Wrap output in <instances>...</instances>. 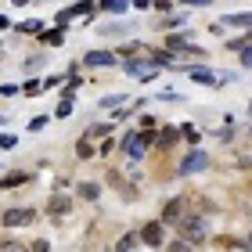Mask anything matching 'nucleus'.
Listing matches in <instances>:
<instances>
[{
	"mask_svg": "<svg viewBox=\"0 0 252 252\" xmlns=\"http://www.w3.org/2000/svg\"><path fill=\"white\" fill-rule=\"evenodd\" d=\"M180 234H184L191 245H202L205 242V220L202 216H191V220L184 216V220H180Z\"/></svg>",
	"mask_w": 252,
	"mask_h": 252,
	"instance_id": "nucleus-1",
	"label": "nucleus"
},
{
	"mask_svg": "<svg viewBox=\"0 0 252 252\" xmlns=\"http://www.w3.org/2000/svg\"><path fill=\"white\" fill-rule=\"evenodd\" d=\"M188 76L194 79V83H209V87H216V83H227V72H213V68H198V65H191L188 68Z\"/></svg>",
	"mask_w": 252,
	"mask_h": 252,
	"instance_id": "nucleus-2",
	"label": "nucleus"
},
{
	"mask_svg": "<svg viewBox=\"0 0 252 252\" xmlns=\"http://www.w3.org/2000/svg\"><path fill=\"white\" fill-rule=\"evenodd\" d=\"M209 166H213V158L194 148V152L184 158V162H180V173H202V169H209Z\"/></svg>",
	"mask_w": 252,
	"mask_h": 252,
	"instance_id": "nucleus-3",
	"label": "nucleus"
},
{
	"mask_svg": "<svg viewBox=\"0 0 252 252\" xmlns=\"http://www.w3.org/2000/svg\"><path fill=\"white\" fill-rule=\"evenodd\" d=\"M94 11V0H79V4H72V7H62L58 11V26H68L72 18H83V15H90Z\"/></svg>",
	"mask_w": 252,
	"mask_h": 252,
	"instance_id": "nucleus-4",
	"label": "nucleus"
},
{
	"mask_svg": "<svg viewBox=\"0 0 252 252\" xmlns=\"http://www.w3.org/2000/svg\"><path fill=\"white\" fill-rule=\"evenodd\" d=\"M36 220V209H7L4 213V227H26Z\"/></svg>",
	"mask_w": 252,
	"mask_h": 252,
	"instance_id": "nucleus-5",
	"label": "nucleus"
},
{
	"mask_svg": "<svg viewBox=\"0 0 252 252\" xmlns=\"http://www.w3.org/2000/svg\"><path fill=\"white\" fill-rule=\"evenodd\" d=\"M184 216H188L184 198H169V202H166V209H162V220H166V223H180Z\"/></svg>",
	"mask_w": 252,
	"mask_h": 252,
	"instance_id": "nucleus-6",
	"label": "nucleus"
},
{
	"mask_svg": "<svg viewBox=\"0 0 252 252\" xmlns=\"http://www.w3.org/2000/svg\"><path fill=\"white\" fill-rule=\"evenodd\" d=\"M166 43H169V51H184V54H194V58H202V47H194V43L188 40V32H184V36H169Z\"/></svg>",
	"mask_w": 252,
	"mask_h": 252,
	"instance_id": "nucleus-7",
	"label": "nucleus"
},
{
	"mask_svg": "<svg viewBox=\"0 0 252 252\" xmlns=\"http://www.w3.org/2000/svg\"><path fill=\"white\" fill-rule=\"evenodd\" d=\"M141 242H144V245H162V223H158V220L144 223V231H141Z\"/></svg>",
	"mask_w": 252,
	"mask_h": 252,
	"instance_id": "nucleus-8",
	"label": "nucleus"
},
{
	"mask_svg": "<svg viewBox=\"0 0 252 252\" xmlns=\"http://www.w3.org/2000/svg\"><path fill=\"white\" fill-rule=\"evenodd\" d=\"M83 65H94V68H105V65H116V54H108V51H90Z\"/></svg>",
	"mask_w": 252,
	"mask_h": 252,
	"instance_id": "nucleus-9",
	"label": "nucleus"
},
{
	"mask_svg": "<svg viewBox=\"0 0 252 252\" xmlns=\"http://www.w3.org/2000/svg\"><path fill=\"white\" fill-rule=\"evenodd\" d=\"M40 40L47 43V47H62L65 43V29H47V32H40Z\"/></svg>",
	"mask_w": 252,
	"mask_h": 252,
	"instance_id": "nucleus-10",
	"label": "nucleus"
},
{
	"mask_svg": "<svg viewBox=\"0 0 252 252\" xmlns=\"http://www.w3.org/2000/svg\"><path fill=\"white\" fill-rule=\"evenodd\" d=\"M68 209H72V205H68V198H62V194H58V198H51V205H47L51 216H65Z\"/></svg>",
	"mask_w": 252,
	"mask_h": 252,
	"instance_id": "nucleus-11",
	"label": "nucleus"
},
{
	"mask_svg": "<svg viewBox=\"0 0 252 252\" xmlns=\"http://www.w3.org/2000/svg\"><path fill=\"white\" fill-rule=\"evenodd\" d=\"M43 90H47V83H40V79H29V83L22 87V94H26V97H40Z\"/></svg>",
	"mask_w": 252,
	"mask_h": 252,
	"instance_id": "nucleus-12",
	"label": "nucleus"
},
{
	"mask_svg": "<svg viewBox=\"0 0 252 252\" xmlns=\"http://www.w3.org/2000/svg\"><path fill=\"white\" fill-rule=\"evenodd\" d=\"M26 180H29V173H11V177H0V188H18Z\"/></svg>",
	"mask_w": 252,
	"mask_h": 252,
	"instance_id": "nucleus-13",
	"label": "nucleus"
},
{
	"mask_svg": "<svg viewBox=\"0 0 252 252\" xmlns=\"http://www.w3.org/2000/svg\"><path fill=\"white\" fill-rule=\"evenodd\" d=\"M97 7H101V11H116V15H119V11L130 7V0H101Z\"/></svg>",
	"mask_w": 252,
	"mask_h": 252,
	"instance_id": "nucleus-14",
	"label": "nucleus"
},
{
	"mask_svg": "<svg viewBox=\"0 0 252 252\" xmlns=\"http://www.w3.org/2000/svg\"><path fill=\"white\" fill-rule=\"evenodd\" d=\"M54 116H62V119L72 116V94H65V97L58 101V112H54Z\"/></svg>",
	"mask_w": 252,
	"mask_h": 252,
	"instance_id": "nucleus-15",
	"label": "nucleus"
},
{
	"mask_svg": "<svg viewBox=\"0 0 252 252\" xmlns=\"http://www.w3.org/2000/svg\"><path fill=\"white\" fill-rule=\"evenodd\" d=\"M76 155L79 158H94V144H90V137H83V141L76 144Z\"/></svg>",
	"mask_w": 252,
	"mask_h": 252,
	"instance_id": "nucleus-16",
	"label": "nucleus"
},
{
	"mask_svg": "<svg viewBox=\"0 0 252 252\" xmlns=\"http://www.w3.org/2000/svg\"><path fill=\"white\" fill-rule=\"evenodd\" d=\"M97 194H101V188H97V184H79V198H87V202H94V198H97Z\"/></svg>",
	"mask_w": 252,
	"mask_h": 252,
	"instance_id": "nucleus-17",
	"label": "nucleus"
},
{
	"mask_svg": "<svg viewBox=\"0 0 252 252\" xmlns=\"http://www.w3.org/2000/svg\"><path fill=\"white\" fill-rule=\"evenodd\" d=\"M223 22H227V26H242L245 29V26H252V11H249V15H227Z\"/></svg>",
	"mask_w": 252,
	"mask_h": 252,
	"instance_id": "nucleus-18",
	"label": "nucleus"
},
{
	"mask_svg": "<svg viewBox=\"0 0 252 252\" xmlns=\"http://www.w3.org/2000/svg\"><path fill=\"white\" fill-rule=\"evenodd\" d=\"M18 32H43V22L40 18H29V22H22Z\"/></svg>",
	"mask_w": 252,
	"mask_h": 252,
	"instance_id": "nucleus-19",
	"label": "nucleus"
},
{
	"mask_svg": "<svg viewBox=\"0 0 252 252\" xmlns=\"http://www.w3.org/2000/svg\"><path fill=\"white\" fill-rule=\"evenodd\" d=\"M108 130H112V123H94L87 137H108Z\"/></svg>",
	"mask_w": 252,
	"mask_h": 252,
	"instance_id": "nucleus-20",
	"label": "nucleus"
},
{
	"mask_svg": "<svg viewBox=\"0 0 252 252\" xmlns=\"http://www.w3.org/2000/svg\"><path fill=\"white\" fill-rule=\"evenodd\" d=\"M123 101H126L123 94H112V97H101V108H119V105H123Z\"/></svg>",
	"mask_w": 252,
	"mask_h": 252,
	"instance_id": "nucleus-21",
	"label": "nucleus"
},
{
	"mask_svg": "<svg viewBox=\"0 0 252 252\" xmlns=\"http://www.w3.org/2000/svg\"><path fill=\"white\" fill-rule=\"evenodd\" d=\"M169 58H173L169 51H152V62H155V65H173Z\"/></svg>",
	"mask_w": 252,
	"mask_h": 252,
	"instance_id": "nucleus-22",
	"label": "nucleus"
},
{
	"mask_svg": "<svg viewBox=\"0 0 252 252\" xmlns=\"http://www.w3.org/2000/svg\"><path fill=\"white\" fill-rule=\"evenodd\" d=\"M15 144H18V137H15V133H0V148H4V152H11Z\"/></svg>",
	"mask_w": 252,
	"mask_h": 252,
	"instance_id": "nucleus-23",
	"label": "nucleus"
},
{
	"mask_svg": "<svg viewBox=\"0 0 252 252\" xmlns=\"http://www.w3.org/2000/svg\"><path fill=\"white\" fill-rule=\"evenodd\" d=\"M133 245H141V238H133V234H126V238L116 242V249H133Z\"/></svg>",
	"mask_w": 252,
	"mask_h": 252,
	"instance_id": "nucleus-24",
	"label": "nucleus"
},
{
	"mask_svg": "<svg viewBox=\"0 0 252 252\" xmlns=\"http://www.w3.org/2000/svg\"><path fill=\"white\" fill-rule=\"evenodd\" d=\"M238 51H242V65H245V68H252V47H249V43H242Z\"/></svg>",
	"mask_w": 252,
	"mask_h": 252,
	"instance_id": "nucleus-25",
	"label": "nucleus"
},
{
	"mask_svg": "<svg viewBox=\"0 0 252 252\" xmlns=\"http://www.w3.org/2000/svg\"><path fill=\"white\" fill-rule=\"evenodd\" d=\"M43 126H47V116H36V119H32V123H29V130H32V133H40V130H43Z\"/></svg>",
	"mask_w": 252,
	"mask_h": 252,
	"instance_id": "nucleus-26",
	"label": "nucleus"
},
{
	"mask_svg": "<svg viewBox=\"0 0 252 252\" xmlns=\"http://www.w3.org/2000/svg\"><path fill=\"white\" fill-rule=\"evenodd\" d=\"M173 141H177V130H162V148H169Z\"/></svg>",
	"mask_w": 252,
	"mask_h": 252,
	"instance_id": "nucleus-27",
	"label": "nucleus"
},
{
	"mask_svg": "<svg viewBox=\"0 0 252 252\" xmlns=\"http://www.w3.org/2000/svg\"><path fill=\"white\" fill-rule=\"evenodd\" d=\"M0 94H4V97H15L18 87H15V83H4V87H0Z\"/></svg>",
	"mask_w": 252,
	"mask_h": 252,
	"instance_id": "nucleus-28",
	"label": "nucleus"
},
{
	"mask_svg": "<svg viewBox=\"0 0 252 252\" xmlns=\"http://www.w3.org/2000/svg\"><path fill=\"white\" fill-rule=\"evenodd\" d=\"M180 133H184V137H188V141H191V144H194V141H198V130H194V126H184V130H180Z\"/></svg>",
	"mask_w": 252,
	"mask_h": 252,
	"instance_id": "nucleus-29",
	"label": "nucleus"
},
{
	"mask_svg": "<svg viewBox=\"0 0 252 252\" xmlns=\"http://www.w3.org/2000/svg\"><path fill=\"white\" fill-rule=\"evenodd\" d=\"M40 65H43V58H29V62H26V68H29V72H36Z\"/></svg>",
	"mask_w": 252,
	"mask_h": 252,
	"instance_id": "nucleus-30",
	"label": "nucleus"
},
{
	"mask_svg": "<svg viewBox=\"0 0 252 252\" xmlns=\"http://www.w3.org/2000/svg\"><path fill=\"white\" fill-rule=\"evenodd\" d=\"M191 7H205V4H213V0H188Z\"/></svg>",
	"mask_w": 252,
	"mask_h": 252,
	"instance_id": "nucleus-31",
	"label": "nucleus"
},
{
	"mask_svg": "<svg viewBox=\"0 0 252 252\" xmlns=\"http://www.w3.org/2000/svg\"><path fill=\"white\" fill-rule=\"evenodd\" d=\"M11 4H15V7H29L32 0H11Z\"/></svg>",
	"mask_w": 252,
	"mask_h": 252,
	"instance_id": "nucleus-32",
	"label": "nucleus"
},
{
	"mask_svg": "<svg viewBox=\"0 0 252 252\" xmlns=\"http://www.w3.org/2000/svg\"><path fill=\"white\" fill-rule=\"evenodd\" d=\"M0 29H11V22H7L4 15H0Z\"/></svg>",
	"mask_w": 252,
	"mask_h": 252,
	"instance_id": "nucleus-33",
	"label": "nucleus"
},
{
	"mask_svg": "<svg viewBox=\"0 0 252 252\" xmlns=\"http://www.w3.org/2000/svg\"><path fill=\"white\" fill-rule=\"evenodd\" d=\"M245 245H249V249H252V234H249V238H245Z\"/></svg>",
	"mask_w": 252,
	"mask_h": 252,
	"instance_id": "nucleus-34",
	"label": "nucleus"
}]
</instances>
